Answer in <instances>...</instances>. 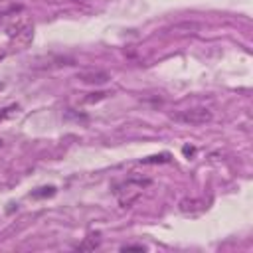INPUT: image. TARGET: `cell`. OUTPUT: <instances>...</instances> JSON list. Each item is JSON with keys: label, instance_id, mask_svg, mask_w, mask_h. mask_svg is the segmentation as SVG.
<instances>
[{"label": "cell", "instance_id": "6da1fadb", "mask_svg": "<svg viewBox=\"0 0 253 253\" xmlns=\"http://www.w3.org/2000/svg\"><path fill=\"white\" fill-rule=\"evenodd\" d=\"M148 184H150L148 178L128 176V178H125V180H121V182H115L111 190H113L115 198L119 200V204H121L123 208H128V206H132V204L140 198L142 190H144Z\"/></svg>", "mask_w": 253, "mask_h": 253}, {"label": "cell", "instance_id": "7a4b0ae2", "mask_svg": "<svg viewBox=\"0 0 253 253\" xmlns=\"http://www.w3.org/2000/svg\"><path fill=\"white\" fill-rule=\"evenodd\" d=\"M172 119L184 125H206L213 119V113L206 107H194V109H184V111L174 113Z\"/></svg>", "mask_w": 253, "mask_h": 253}, {"label": "cell", "instance_id": "3957f363", "mask_svg": "<svg viewBox=\"0 0 253 253\" xmlns=\"http://www.w3.org/2000/svg\"><path fill=\"white\" fill-rule=\"evenodd\" d=\"M32 30H34V26H32V22H30L28 18H18V20H14V22L6 28L8 38H10V40H16V42H22V43H28V42H30Z\"/></svg>", "mask_w": 253, "mask_h": 253}, {"label": "cell", "instance_id": "277c9868", "mask_svg": "<svg viewBox=\"0 0 253 253\" xmlns=\"http://www.w3.org/2000/svg\"><path fill=\"white\" fill-rule=\"evenodd\" d=\"M77 79H81L87 85H105L111 77L105 71H83V73L77 75Z\"/></svg>", "mask_w": 253, "mask_h": 253}, {"label": "cell", "instance_id": "5b68a950", "mask_svg": "<svg viewBox=\"0 0 253 253\" xmlns=\"http://www.w3.org/2000/svg\"><path fill=\"white\" fill-rule=\"evenodd\" d=\"M99 243H101L99 233H91L89 237H85V241H83V243H79V247H77V249H81V251H93L95 247H99Z\"/></svg>", "mask_w": 253, "mask_h": 253}, {"label": "cell", "instance_id": "8992f818", "mask_svg": "<svg viewBox=\"0 0 253 253\" xmlns=\"http://www.w3.org/2000/svg\"><path fill=\"white\" fill-rule=\"evenodd\" d=\"M170 154L168 152H162V154H154V156H148V158H142L140 162L142 164H164V162H170Z\"/></svg>", "mask_w": 253, "mask_h": 253}, {"label": "cell", "instance_id": "52a82bcc", "mask_svg": "<svg viewBox=\"0 0 253 253\" xmlns=\"http://www.w3.org/2000/svg\"><path fill=\"white\" fill-rule=\"evenodd\" d=\"M55 194V188L53 186H42L38 190L32 192V198H51Z\"/></svg>", "mask_w": 253, "mask_h": 253}, {"label": "cell", "instance_id": "ba28073f", "mask_svg": "<svg viewBox=\"0 0 253 253\" xmlns=\"http://www.w3.org/2000/svg\"><path fill=\"white\" fill-rule=\"evenodd\" d=\"M107 97V93H91V97H85L83 101L85 103H97V101H101V99H105Z\"/></svg>", "mask_w": 253, "mask_h": 253}, {"label": "cell", "instance_id": "9c48e42d", "mask_svg": "<svg viewBox=\"0 0 253 253\" xmlns=\"http://www.w3.org/2000/svg\"><path fill=\"white\" fill-rule=\"evenodd\" d=\"M123 251H146L144 245H125Z\"/></svg>", "mask_w": 253, "mask_h": 253}, {"label": "cell", "instance_id": "30bf717a", "mask_svg": "<svg viewBox=\"0 0 253 253\" xmlns=\"http://www.w3.org/2000/svg\"><path fill=\"white\" fill-rule=\"evenodd\" d=\"M184 154H186V156L194 154V148H190V146H184Z\"/></svg>", "mask_w": 253, "mask_h": 253}, {"label": "cell", "instance_id": "8fae6325", "mask_svg": "<svg viewBox=\"0 0 253 253\" xmlns=\"http://www.w3.org/2000/svg\"><path fill=\"white\" fill-rule=\"evenodd\" d=\"M0 89H2V85H0Z\"/></svg>", "mask_w": 253, "mask_h": 253}]
</instances>
